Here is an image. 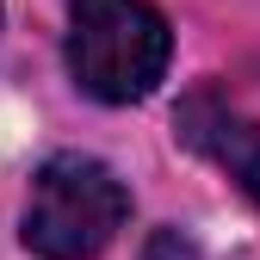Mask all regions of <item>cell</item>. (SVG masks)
<instances>
[{"label": "cell", "instance_id": "3", "mask_svg": "<svg viewBox=\"0 0 260 260\" xmlns=\"http://www.w3.org/2000/svg\"><path fill=\"white\" fill-rule=\"evenodd\" d=\"M174 124H180V143H186V149L223 161V168L242 180V192L260 205V124H254V118L230 112L223 100H211V93H192Z\"/></svg>", "mask_w": 260, "mask_h": 260}, {"label": "cell", "instance_id": "1", "mask_svg": "<svg viewBox=\"0 0 260 260\" xmlns=\"http://www.w3.org/2000/svg\"><path fill=\"white\" fill-rule=\"evenodd\" d=\"M174 31L149 0H69V75L100 106H130L168 75Z\"/></svg>", "mask_w": 260, "mask_h": 260}, {"label": "cell", "instance_id": "4", "mask_svg": "<svg viewBox=\"0 0 260 260\" xmlns=\"http://www.w3.org/2000/svg\"><path fill=\"white\" fill-rule=\"evenodd\" d=\"M143 260H199V248H192L180 230H155L149 248H143Z\"/></svg>", "mask_w": 260, "mask_h": 260}, {"label": "cell", "instance_id": "2", "mask_svg": "<svg viewBox=\"0 0 260 260\" xmlns=\"http://www.w3.org/2000/svg\"><path fill=\"white\" fill-rule=\"evenodd\" d=\"M130 217L124 180L93 155H50L25 199V248L38 260H93Z\"/></svg>", "mask_w": 260, "mask_h": 260}]
</instances>
